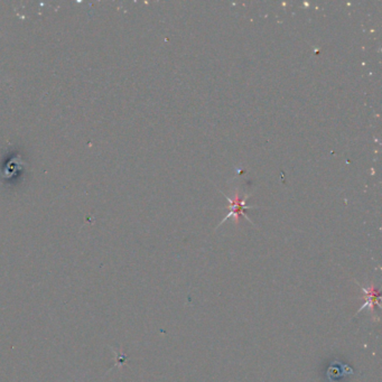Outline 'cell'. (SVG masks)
<instances>
[{
  "label": "cell",
  "mask_w": 382,
  "mask_h": 382,
  "mask_svg": "<svg viewBox=\"0 0 382 382\" xmlns=\"http://www.w3.org/2000/svg\"><path fill=\"white\" fill-rule=\"evenodd\" d=\"M227 201L230 202V207H231V211L229 212V214H227V217L223 220V221L221 223H223L225 221V220L227 218L230 217H234L235 218V221H238L239 218L240 217H245V212L247 210H249V208H252L251 206H247L246 205V199L247 198H243L241 199L239 195H235V198L232 200L230 198H226ZM246 218V217H245ZM247 219V218H246Z\"/></svg>",
  "instance_id": "6da1fadb"
}]
</instances>
